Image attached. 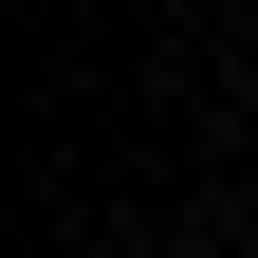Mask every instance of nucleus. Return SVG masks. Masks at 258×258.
I'll return each mask as SVG.
<instances>
[{
    "label": "nucleus",
    "instance_id": "obj_1",
    "mask_svg": "<svg viewBox=\"0 0 258 258\" xmlns=\"http://www.w3.org/2000/svg\"><path fill=\"white\" fill-rule=\"evenodd\" d=\"M74 258H111V240H74Z\"/></svg>",
    "mask_w": 258,
    "mask_h": 258
}]
</instances>
